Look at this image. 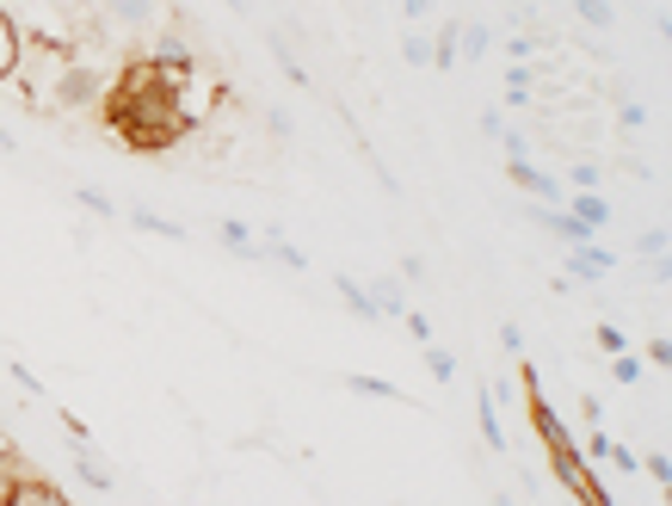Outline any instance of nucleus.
I'll list each match as a JSON object with an SVG mask.
<instances>
[{
    "label": "nucleus",
    "mask_w": 672,
    "mask_h": 506,
    "mask_svg": "<svg viewBox=\"0 0 672 506\" xmlns=\"http://www.w3.org/2000/svg\"><path fill=\"white\" fill-rule=\"evenodd\" d=\"M179 87H186V80H167L155 63H136L118 80V94H111V124H118V136L136 143V148L179 143L191 130V111L179 106Z\"/></svg>",
    "instance_id": "nucleus-1"
},
{
    "label": "nucleus",
    "mask_w": 672,
    "mask_h": 506,
    "mask_svg": "<svg viewBox=\"0 0 672 506\" xmlns=\"http://www.w3.org/2000/svg\"><path fill=\"white\" fill-rule=\"evenodd\" d=\"M106 94V68H87V63H68L63 56V68H56V87H49V99L63 111H75V106H93V99Z\"/></svg>",
    "instance_id": "nucleus-2"
},
{
    "label": "nucleus",
    "mask_w": 672,
    "mask_h": 506,
    "mask_svg": "<svg viewBox=\"0 0 672 506\" xmlns=\"http://www.w3.org/2000/svg\"><path fill=\"white\" fill-rule=\"evenodd\" d=\"M610 266H617V253H610L605 241H586V248H568V272H562V278H574V285H598Z\"/></svg>",
    "instance_id": "nucleus-3"
},
{
    "label": "nucleus",
    "mask_w": 672,
    "mask_h": 506,
    "mask_svg": "<svg viewBox=\"0 0 672 506\" xmlns=\"http://www.w3.org/2000/svg\"><path fill=\"white\" fill-rule=\"evenodd\" d=\"M506 179H513V186H525L531 198H543V205H562V198H568V191H562V179H555V174H543V167H537L531 155H525V161H506Z\"/></svg>",
    "instance_id": "nucleus-4"
},
{
    "label": "nucleus",
    "mask_w": 672,
    "mask_h": 506,
    "mask_svg": "<svg viewBox=\"0 0 672 506\" xmlns=\"http://www.w3.org/2000/svg\"><path fill=\"white\" fill-rule=\"evenodd\" d=\"M0 506H75V501L63 488H49V482H13L0 494Z\"/></svg>",
    "instance_id": "nucleus-5"
},
{
    "label": "nucleus",
    "mask_w": 672,
    "mask_h": 506,
    "mask_svg": "<svg viewBox=\"0 0 672 506\" xmlns=\"http://www.w3.org/2000/svg\"><path fill=\"white\" fill-rule=\"evenodd\" d=\"M562 210H568V217H580L593 235L610 222V198H605V191H574V198H562Z\"/></svg>",
    "instance_id": "nucleus-6"
},
{
    "label": "nucleus",
    "mask_w": 672,
    "mask_h": 506,
    "mask_svg": "<svg viewBox=\"0 0 672 506\" xmlns=\"http://www.w3.org/2000/svg\"><path fill=\"white\" fill-rule=\"evenodd\" d=\"M25 68V32L13 25V13H0V80Z\"/></svg>",
    "instance_id": "nucleus-7"
},
{
    "label": "nucleus",
    "mask_w": 672,
    "mask_h": 506,
    "mask_svg": "<svg viewBox=\"0 0 672 506\" xmlns=\"http://www.w3.org/2000/svg\"><path fill=\"white\" fill-rule=\"evenodd\" d=\"M217 235H222V248L235 253V260H247V266H260V241H253V229H247V222L222 217V222H217Z\"/></svg>",
    "instance_id": "nucleus-8"
},
{
    "label": "nucleus",
    "mask_w": 672,
    "mask_h": 506,
    "mask_svg": "<svg viewBox=\"0 0 672 506\" xmlns=\"http://www.w3.org/2000/svg\"><path fill=\"white\" fill-rule=\"evenodd\" d=\"M333 290H340V302H345V309H352L359 321H383V316H376V302H371V290H364L352 272H333Z\"/></svg>",
    "instance_id": "nucleus-9"
},
{
    "label": "nucleus",
    "mask_w": 672,
    "mask_h": 506,
    "mask_svg": "<svg viewBox=\"0 0 672 506\" xmlns=\"http://www.w3.org/2000/svg\"><path fill=\"white\" fill-rule=\"evenodd\" d=\"M75 470H80V482H87V488H99V494L118 488V482H111V470L93 458V451H87V439H75Z\"/></svg>",
    "instance_id": "nucleus-10"
},
{
    "label": "nucleus",
    "mask_w": 672,
    "mask_h": 506,
    "mask_svg": "<svg viewBox=\"0 0 672 506\" xmlns=\"http://www.w3.org/2000/svg\"><path fill=\"white\" fill-rule=\"evenodd\" d=\"M364 290H371L376 316H407V290H401V278H376V285H364Z\"/></svg>",
    "instance_id": "nucleus-11"
},
{
    "label": "nucleus",
    "mask_w": 672,
    "mask_h": 506,
    "mask_svg": "<svg viewBox=\"0 0 672 506\" xmlns=\"http://www.w3.org/2000/svg\"><path fill=\"white\" fill-rule=\"evenodd\" d=\"M260 260H278L284 272H309V253H302V248H290L284 235H266V241H260Z\"/></svg>",
    "instance_id": "nucleus-12"
},
{
    "label": "nucleus",
    "mask_w": 672,
    "mask_h": 506,
    "mask_svg": "<svg viewBox=\"0 0 672 506\" xmlns=\"http://www.w3.org/2000/svg\"><path fill=\"white\" fill-rule=\"evenodd\" d=\"M130 222H136L142 235H161V241H186V229H179V222H173V217H155V210H148V205H136V210H130Z\"/></svg>",
    "instance_id": "nucleus-13"
},
{
    "label": "nucleus",
    "mask_w": 672,
    "mask_h": 506,
    "mask_svg": "<svg viewBox=\"0 0 672 506\" xmlns=\"http://www.w3.org/2000/svg\"><path fill=\"white\" fill-rule=\"evenodd\" d=\"M475 414H482V439H487V451H506V427H500V408H494V389H482Z\"/></svg>",
    "instance_id": "nucleus-14"
},
{
    "label": "nucleus",
    "mask_w": 672,
    "mask_h": 506,
    "mask_svg": "<svg viewBox=\"0 0 672 506\" xmlns=\"http://www.w3.org/2000/svg\"><path fill=\"white\" fill-rule=\"evenodd\" d=\"M345 389H352V396H371V402H401V389H395L389 377H364V371H352Z\"/></svg>",
    "instance_id": "nucleus-15"
},
{
    "label": "nucleus",
    "mask_w": 672,
    "mask_h": 506,
    "mask_svg": "<svg viewBox=\"0 0 672 506\" xmlns=\"http://www.w3.org/2000/svg\"><path fill=\"white\" fill-rule=\"evenodd\" d=\"M106 13L118 19V25H148V19H155V0H106Z\"/></svg>",
    "instance_id": "nucleus-16"
},
{
    "label": "nucleus",
    "mask_w": 672,
    "mask_h": 506,
    "mask_svg": "<svg viewBox=\"0 0 672 506\" xmlns=\"http://www.w3.org/2000/svg\"><path fill=\"white\" fill-rule=\"evenodd\" d=\"M574 13L586 19L593 32H610V25H617V7H610V0H574Z\"/></svg>",
    "instance_id": "nucleus-17"
},
{
    "label": "nucleus",
    "mask_w": 672,
    "mask_h": 506,
    "mask_svg": "<svg viewBox=\"0 0 672 506\" xmlns=\"http://www.w3.org/2000/svg\"><path fill=\"white\" fill-rule=\"evenodd\" d=\"M426 68H456V19H444V32L432 37V63Z\"/></svg>",
    "instance_id": "nucleus-18"
},
{
    "label": "nucleus",
    "mask_w": 672,
    "mask_h": 506,
    "mask_svg": "<svg viewBox=\"0 0 672 506\" xmlns=\"http://www.w3.org/2000/svg\"><path fill=\"white\" fill-rule=\"evenodd\" d=\"M456 44H463V56H470V63H482L487 50H494V32H487V25H463V32H456Z\"/></svg>",
    "instance_id": "nucleus-19"
},
{
    "label": "nucleus",
    "mask_w": 672,
    "mask_h": 506,
    "mask_svg": "<svg viewBox=\"0 0 672 506\" xmlns=\"http://www.w3.org/2000/svg\"><path fill=\"white\" fill-rule=\"evenodd\" d=\"M272 56H278V68H284V80H290V87H309V68L290 56V44H284V37H272Z\"/></svg>",
    "instance_id": "nucleus-20"
},
{
    "label": "nucleus",
    "mask_w": 672,
    "mask_h": 506,
    "mask_svg": "<svg viewBox=\"0 0 672 506\" xmlns=\"http://www.w3.org/2000/svg\"><path fill=\"white\" fill-rule=\"evenodd\" d=\"M568 179H574V191H598V186H605V167H598V161H574Z\"/></svg>",
    "instance_id": "nucleus-21"
},
{
    "label": "nucleus",
    "mask_w": 672,
    "mask_h": 506,
    "mask_svg": "<svg viewBox=\"0 0 672 506\" xmlns=\"http://www.w3.org/2000/svg\"><path fill=\"white\" fill-rule=\"evenodd\" d=\"M636 253L660 266V260H667V229H641V235H636Z\"/></svg>",
    "instance_id": "nucleus-22"
},
{
    "label": "nucleus",
    "mask_w": 672,
    "mask_h": 506,
    "mask_svg": "<svg viewBox=\"0 0 672 506\" xmlns=\"http://www.w3.org/2000/svg\"><path fill=\"white\" fill-rule=\"evenodd\" d=\"M401 56H407V63H414V68H426V63H432V37L407 32V37H401Z\"/></svg>",
    "instance_id": "nucleus-23"
},
{
    "label": "nucleus",
    "mask_w": 672,
    "mask_h": 506,
    "mask_svg": "<svg viewBox=\"0 0 672 506\" xmlns=\"http://www.w3.org/2000/svg\"><path fill=\"white\" fill-rule=\"evenodd\" d=\"M426 371H432L438 383H451V377H456V359H451L444 346H426Z\"/></svg>",
    "instance_id": "nucleus-24"
},
{
    "label": "nucleus",
    "mask_w": 672,
    "mask_h": 506,
    "mask_svg": "<svg viewBox=\"0 0 672 506\" xmlns=\"http://www.w3.org/2000/svg\"><path fill=\"white\" fill-rule=\"evenodd\" d=\"M75 198H80V205H87V210H93V217H106V222L118 217V205H111V198H106V191H99V186H80Z\"/></svg>",
    "instance_id": "nucleus-25"
},
{
    "label": "nucleus",
    "mask_w": 672,
    "mask_h": 506,
    "mask_svg": "<svg viewBox=\"0 0 672 506\" xmlns=\"http://www.w3.org/2000/svg\"><path fill=\"white\" fill-rule=\"evenodd\" d=\"M610 377H617V383H641V359H636V352H617V359H610Z\"/></svg>",
    "instance_id": "nucleus-26"
},
{
    "label": "nucleus",
    "mask_w": 672,
    "mask_h": 506,
    "mask_svg": "<svg viewBox=\"0 0 672 506\" xmlns=\"http://www.w3.org/2000/svg\"><path fill=\"white\" fill-rule=\"evenodd\" d=\"M641 470L654 475V488H667V482H672V458H667V451H660V444H654V451H648V463H641Z\"/></svg>",
    "instance_id": "nucleus-27"
},
{
    "label": "nucleus",
    "mask_w": 672,
    "mask_h": 506,
    "mask_svg": "<svg viewBox=\"0 0 672 506\" xmlns=\"http://www.w3.org/2000/svg\"><path fill=\"white\" fill-rule=\"evenodd\" d=\"M598 352H610V359H617V352H629V340H624V328H598Z\"/></svg>",
    "instance_id": "nucleus-28"
},
{
    "label": "nucleus",
    "mask_w": 672,
    "mask_h": 506,
    "mask_svg": "<svg viewBox=\"0 0 672 506\" xmlns=\"http://www.w3.org/2000/svg\"><path fill=\"white\" fill-rule=\"evenodd\" d=\"M401 321H407V333H414V340H420V346H432V321H426L420 309H407Z\"/></svg>",
    "instance_id": "nucleus-29"
},
{
    "label": "nucleus",
    "mask_w": 672,
    "mask_h": 506,
    "mask_svg": "<svg viewBox=\"0 0 672 506\" xmlns=\"http://www.w3.org/2000/svg\"><path fill=\"white\" fill-rule=\"evenodd\" d=\"M617 124H624V130H641V124H648V106H636V99H624V111H617Z\"/></svg>",
    "instance_id": "nucleus-30"
},
{
    "label": "nucleus",
    "mask_w": 672,
    "mask_h": 506,
    "mask_svg": "<svg viewBox=\"0 0 672 506\" xmlns=\"http://www.w3.org/2000/svg\"><path fill=\"white\" fill-rule=\"evenodd\" d=\"M605 463H617V470H641V458H636V451H624V444H617V439H610Z\"/></svg>",
    "instance_id": "nucleus-31"
},
{
    "label": "nucleus",
    "mask_w": 672,
    "mask_h": 506,
    "mask_svg": "<svg viewBox=\"0 0 672 506\" xmlns=\"http://www.w3.org/2000/svg\"><path fill=\"white\" fill-rule=\"evenodd\" d=\"M648 359H654L660 371H667V364H672V340H667V333H654V340H648Z\"/></svg>",
    "instance_id": "nucleus-32"
},
{
    "label": "nucleus",
    "mask_w": 672,
    "mask_h": 506,
    "mask_svg": "<svg viewBox=\"0 0 672 506\" xmlns=\"http://www.w3.org/2000/svg\"><path fill=\"white\" fill-rule=\"evenodd\" d=\"M580 414H586V427H605V402L598 396H580Z\"/></svg>",
    "instance_id": "nucleus-33"
},
{
    "label": "nucleus",
    "mask_w": 672,
    "mask_h": 506,
    "mask_svg": "<svg viewBox=\"0 0 672 506\" xmlns=\"http://www.w3.org/2000/svg\"><path fill=\"white\" fill-rule=\"evenodd\" d=\"M266 130H272V136H278V143H284V136H290V130H297V124H290V111H266Z\"/></svg>",
    "instance_id": "nucleus-34"
},
{
    "label": "nucleus",
    "mask_w": 672,
    "mask_h": 506,
    "mask_svg": "<svg viewBox=\"0 0 672 506\" xmlns=\"http://www.w3.org/2000/svg\"><path fill=\"white\" fill-rule=\"evenodd\" d=\"M13 383H19V389H25V396H44V383H37L32 371H25V364H13Z\"/></svg>",
    "instance_id": "nucleus-35"
},
{
    "label": "nucleus",
    "mask_w": 672,
    "mask_h": 506,
    "mask_svg": "<svg viewBox=\"0 0 672 506\" xmlns=\"http://www.w3.org/2000/svg\"><path fill=\"white\" fill-rule=\"evenodd\" d=\"M531 50H537V37H506V56H513V63H525Z\"/></svg>",
    "instance_id": "nucleus-36"
},
{
    "label": "nucleus",
    "mask_w": 672,
    "mask_h": 506,
    "mask_svg": "<svg viewBox=\"0 0 672 506\" xmlns=\"http://www.w3.org/2000/svg\"><path fill=\"white\" fill-rule=\"evenodd\" d=\"M500 346H506V352H525V333H518V321H506V328H500Z\"/></svg>",
    "instance_id": "nucleus-37"
},
{
    "label": "nucleus",
    "mask_w": 672,
    "mask_h": 506,
    "mask_svg": "<svg viewBox=\"0 0 672 506\" xmlns=\"http://www.w3.org/2000/svg\"><path fill=\"white\" fill-rule=\"evenodd\" d=\"M500 130H506L500 111H482V136H494V143H500Z\"/></svg>",
    "instance_id": "nucleus-38"
},
{
    "label": "nucleus",
    "mask_w": 672,
    "mask_h": 506,
    "mask_svg": "<svg viewBox=\"0 0 672 506\" xmlns=\"http://www.w3.org/2000/svg\"><path fill=\"white\" fill-rule=\"evenodd\" d=\"M432 7H438V0H401V13H407V19H426Z\"/></svg>",
    "instance_id": "nucleus-39"
},
{
    "label": "nucleus",
    "mask_w": 672,
    "mask_h": 506,
    "mask_svg": "<svg viewBox=\"0 0 672 506\" xmlns=\"http://www.w3.org/2000/svg\"><path fill=\"white\" fill-rule=\"evenodd\" d=\"M13 148H19V143H13V130H0V155H13Z\"/></svg>",
    "instance_id": "nucleus-40"
},
{
    "label": "nucleus",
    "mask_w": 672,
    "mask_h": 506,
    "mask_svg": "<svg viewBox=\"0 0 672 506\" xmlns=\"http://www.w3.org/2000/svg\"><path fill=\"white\" fill-rule=\"evenodd\" d=\"M229 7H235V13H247V0H229Z\"/></svg>",
    "instance_id": "nucleus-41"
},
{
    "label": "nucleus",
    "mask_w": 672,
    "mask_h": 506,
    "mask_svg": "<svg viewBox=\"0 0 672 506\" xmlns=\"http://www.w3.org/2000/svg\"><path fill=\"white\" fill-rule=\"evenodd\" d=\"M494 506H513V501H506V494H500V501H494Z\"/></svg>",
    "instance_id": "nucleus-42"
},
{
    "label": "nucleus",
    "mask_w": 672,
    "mask_h": 506,
    "mask_svg": "<svg viewBox=\"0 0 672 506\" xmlns=\"http://www.w3.org/2000/svg\"><path fill=\"white\" fill-rule=\"evenodd\" d=\"M513 7H531V0H513Z\"/></svg>",
    "instance_id": "nucleus-43"
}]
</instances>
